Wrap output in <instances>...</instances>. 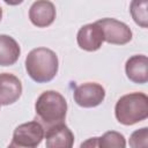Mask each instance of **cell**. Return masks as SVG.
I'll return each instance as SVG.
<instances>
[{
  "label": "cell",
  "mask_w": 148,
  "mask_h": 148,
  "mask_svg": "<svg viewBox=\"0 0 148 148\" xmlns=\"http://www.w3.org/2000/svg\"><path fill=\"white\" fill-rule=\"evenodd\" d=\"M58 57L47 47L34 49L25 58V69L28 75L37 83L52 81L58 73Z\"/></svg>",
  "instance_id": "6da1fadb"
},
{
  "label": "cell",
  "mask_w": 148,
  "mask_h": 148,
  "mask_svg": "<svg viewBox=\"0 0 148 148\" xmlns=\"http://www.w3.org/2000/svg\"><path fill=\"white\" fill-rule=\"evenodd\" d=\"M117 120L123 125H133L148 117V97L143 92H130L121 96L114 106Z\"/></svg>",
  "instance_id": "7a4b0ae2"
},
{
  "label": "cell",
  "mask_w": 148,
  "mask_h": 148,
  "mask_svg": "<svg viewBox=\"0 0 148 148\" xmlns=\"http://www.w3.org/2000/svg\"><path fill=\"white\" fill-rule=\"evenodd\" d=\"M37 117L47 127L64 123L67 113V102L65 97L54 90H46L39 95L35 103Z\"/></svg>",
  "instance_id": "3957f363"
},
{
  "label": "cell",
  "mask_w": 148,
  "mask_h": 148,
  "mask_svg": "<svg viewBox=\"0 0 148 148\" xmlns=\"http://www.w3.org/2000/svg\"><path fill=\"white\" fill-rule=\"evenodd\" d=\"M44 128L40 123L32 120L18 125L14 133L9 147L17 148H34L37 147L44 139Z\"/></svg>",
  "instance_id": "277c9868"
},
{
  "label": "cell",
  "mask_w": 148,
  "mask_h": 148,
  "mask_svg": "<svg viewBox=\"0 0 148 148\" xmlns=\"http://www.w3.org/2000/svg\"><path fill=\"white\" fill-rule=\"evenodd\" d=\"M96 23L102 29L104 40L109 44L124 45L132 39V30L124 22H120L116 18L105 17L96 21Z\"/></svg>",
  "instance_id": "5b68a950"
},
{
  "label": "cell",
  "mask_w": 148,
  "mask_h": 148,
  "mask_svg": "<svg viewBox=\"0 0 148 148\" xmlns=\"http://www.w3.org/2000/svg\"><path fill=\"white\" fill-rule=\"evenodd\" d=\"M73 97L75 103L82 108H95L104 101L105 90L96 82H86L75 88Z\"/></svg>",
  "instance_id": "8992f818"
},
{
  "label": "cell",
  "mask_w": 148,
  "mask_h": 148,
  "mask_svg": "<svg viewBox=\"0 0 148 148\" xmlns=\"http://www.w3.org/2000/svg\"><path fill=\"white\" fill-rule=\"evenodd\" d=\"M76 40H77V45L82 50L92 52V51H97L102 46L104 42V36L101 27L96 22H94L81 27V29L77 32Z\"/></svg>",
  "instance_id": "52a82bcc"
},
{
  "label": "cell",
  "mask_w": 148,
  "mask_h": 148,
  "mask_svg": "<svg viewBox=\"0 0 148 148\" xmlns=\"http://www.w3.org/2000/svg\"><path fill=\"white\" fill-rule=\"evenodd\" d=\"M44 138L47 148H71L74 143V134L64 123L49 126Z\"/></svg>",
  "instance_id": "ba28073f"
},
{
  "label": "cell",
  "mask_w": 148,
  "mask_h": 148,
  "mask_svg": "<svg viewBox=\"0 0 148 148\" xmlns=\"http://www.w3.org/2000/svg\"><path fill=\"white\" fill-rule=\"evenodd\" d=\"M29 18L34 25L46 28L51 25L56 18V7L49 0H37L29 9Z\"/></svg>",
  "instance_id": "9c48e42d"
},
{
  "label": "cell",
  "mask_w": 148,
  "mask_h": 148,
  "mask_svg": "<svg viewBox=\"0 0 148 148\" xmlns=\"http://www.w3.org/2000/svg\"><path fill=\"white\" fill-rule=\"evenodd\" d=\"M22 94V83L17 76L10 73L0 74V105L15 103Z\"/></svg>",
  "instance_id": "30bf717a"
},
{
  "label": "cell",
  "mask_w": 148,
  "mask_h": 148,
  "mask_svg": "<svg viewBox=\"0 0 148 148\" xmlns=\"http://www.w3.org/2000/svg\"><path fill=\"white\" fill-rule=\"evenodd\" d=\"M127 77L138 84L147 83L148 81V58L143 54L132 56L125 65Z\"/></svg>",
  "instance_id": "8fae6325"
},
{
  "label": "cell",
  "mask_w": 148,
  "mask_h": 148,
  "mask_svg": "<svg viewBox=\"0 0 148 148\" xmlns=\"http://www.w3.org/2000/svg\"><path fill=\"white\" fill-rule=\"evenodd\" d=\"M21 49L17 42L8 36L0 35V66H12L20 58Z\"/></svg>",
  "instance_id": "7c38bea8"
},
{
  "label": "cell",
  "mask_w": 148,
  "mask_h": 148,
  "mask_svg": "<svg viewBox=\"0 0 148 148\" xmlns=\"http://www.w3.org/2000/svg\"><path fill=\"white\" fill-rule=\"evenodd\" d=\"M148 0H132L130 12L134 22L141 28L148 27Z\"/></svg>",
  "instance_id": "4fadbf2b"
},
{
  "label": "cell",
  "mask_w": 148,
  "mask_h": 148,
  "mask_svg": "<svg viewBox=\"0 0 148 148\" xmlns=\"http://www.w3.org/2000/svg\"><path fill=\"white\" fill-rule=\"evenodd\" d=\"M96 143L102 148H124L126 146L124 135L116 131L106 132L101 138H96Z\"/></svg>",
  "instance_id": "5bb4252c"
},
{
  "label": "cell",
  "mask_w": 148,
  "mask_h": 148,
  "mask_svg": "<svg viewBox=\"0 0 148 148\" xmlns=\"http://www.w3.org/2000/svg\"><path fill=\"white\" fill-rule=\"evenodd\" d=\"M130 146L133 148L147 147L148 146V128L142 127L133 132L130 138Z\"/></svg>",
  "instance_id": "9a60e30c"
},
{
  "label": "cell",
  "mask_w": 148,
  "mask_h": 148,
  "mask_svg": "<svg viewBox=\"0 0 148 148\" xmlns=\"http://www.w3.org/2000/svg\"><path fill=\"white\" fill-rule=\"evenodd\" d=\"M7 5H10V6H17L20 3L23 2V0H3Z\"/></svg>",
  "instance_id": "2e32d148"
},
{
  "label": "cell",
  "mask_w": 148,
  "mask_h": 148,
  "mask_svg": "<svg viewBox=\"0 0 148 148\" xmlns=\"http://www.w3.org/2000/svg\"><path fill=\"white\" fill-rule=\"evenodd\" d=\"M1 18H2V9L0 7V21H1Z\"/></svg>",
  "instance_id": "e0dca14e"
}]
</instances>
